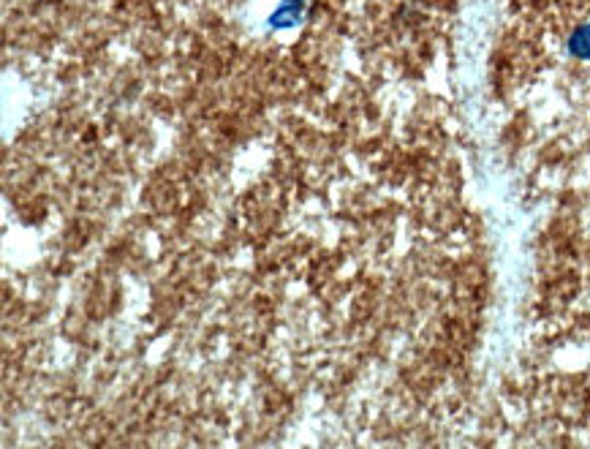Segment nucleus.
<instances>
[{"instance_id": "obj_1", "label": "nucleus", "mask_w": 590, "mask_h": 449, "mask_svg": "<svg viewBox=\"0 0 590 449\" xmlns=\"http://www.w3.org/2000/svg\"><path fill=\"white\" fill-rule=\"evenodd\" d=\"M569 49L574 58L590 60V25H585V28H580L574 36H571Z\"/></svg>"}]
</instances>
